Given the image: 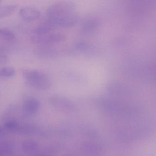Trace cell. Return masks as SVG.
Segmentation results:
<instances>
[{"label": "cell", "mask_w": 156, "mask_h": 156, "mask_svg": "<svg viewBox=\"0 0 156 156\" xmlns=\"http://www.w3.org/2000/svg\"><path fill=\"white\" fill-rule=\"evenodd\" d=\"M47 20L56 28H69L76 24L78 16L74 6L66 2H58L51 5L46 12Z\"/></svg>", "instance_id": "obj_1"}, {"label": "cell", "mask_w": 156, "mask_h": 156, "mask_svg": "<svg viewBox=\"0 0 156 156\" xmlns=\"http://www.w3.org/2000/svg\"><path fill=\"white\" fill-rule=\"evenodd\" d=\"M23 76L26 83L35 89L47 90L51 86V81L50 77L45 73L39 70H24Z\"/></svg>", "instance_id": "obj_2"}, {"label": "cell", "mask_w": 156, "mask_h": 156, "mask_svg": "<svg viewBox=\"0 0 156 156\" xmlns=\"http://www.w3.org/2000/svg\"><path fill=\"white\" fill-rule=\"evenodd\" d=\"M65 40V36L60 33L52 31L41 34H34L32 36V41L39 44H48L59 43Z\"/></svg>", "instance_id": "obj_3"}, {"label": "cell", "mask_w": 156, "mask_h": 156, "mask_svg": "<svg viewBox=\"0 0 156 156\" xmlns=\"http://www.w3.org/2000/svg\"><path fill=\"white\" fill-rule=\"evenodd\" d=\"M40 101L37 98L30 97L25 99L23 106V114L26 117H31L36 115L40 109Z\"/></svg>", "instance_id": "obj_4"}, {"label": "cell", "mask_w": 156, "mask_h": 156, "mask_svg": "<svg viewBox=\"0 0 156 156\" xmlns=\"http://www.w3.org/2000/svg\"><path fill=\"white\" fill-rule=\"evenodd\" d=\"M21 18L26 22H32L37 20L41 16L37 9L32 7H25L21 9L20 12Z\"/></svg>", "instance_id": "obj_5"}, {"label": "cell", "mask_w": 156, "mask_h": 156, "mask_svg": "<svg viewBox=\"0 0 156 156\" xmlns=\"http://www.w3.org/2000/svg\"><path fill=\"white\" fill-rule=\"evenodd\" d=\"M22 148L25 153L33 154L38 151L39 146L37 142L33 140H26L22 143Z\"/></svg>", "instance_id": "obj_6"}, {"label": "cell", "mask_w": 156, "mask_h": 156, "mask_svg": "<svg viewBox=\"0 0 156 156\" xmlns=\"http://www.w3.org/2000/svg\"><path fill=\"white\" fill-rule=\"evenodd\" d=\"M98 26V22L95 20H87L83 24L82 31L86 34H90L97 30Z\"/></svg>", "instance_id": "obj_7"}, {"label": "cell", "mask_w": 156, "mask_h": 156, "mask_svg": "<svg viewBox=\"0 0 156 156\" xmlns=\"http://www.w3.org/2000/svg\"><path fill=\"white\" fill-rule=\"evenodd\" d=\"M17 6L13 4L0 5V19H3L10 15L15 12Z\"/></svg>", "instance_id": "obj_8"}, {"label": "cell", "mask_w": 156, "mask_h": 156, "mask_svg": "<svg viewBox=\"0 0 156 156\" xmlns=\"http://www.w3.org/2000/svg\"><path fill=\"white\" fill-rule=\"evenodd\" d=\"M15 40V35L12 31L8 29L0 28V40L11 43Z\"/></svg>", "instance_id": "obj_9"}, {"label": "cell", "mask_w": 156, "mask_h": 156, "mask_svg": "<svg viewBox=\"0 0 156 156\" xmlns=\"http://www.w3.org/2000/svg\"><path fill=\"white\" fill-rule=\"evenodd\" d=\"M39 131L38 128L30 124L20 125L18 132L25 135H33Z\"/></svg>", "instance_id": "obj_10"}, {"label": "cell", "mask_w": 156, "mask_h": 156, "mask_svg": "<svg viewBox=\"0 0 156 156\" xmlns=\"http://www.w3.org/2000/svg\"><path fill=\"white\" fill-rule=\"evenodd\" d=\"M13 147L8 142L0 143V156H11L13 152Z\"/></svg>", "instance_id": "obj_11"}, {"label": "cell", "mask_w": 156, "mask_h": 156, "mask_svg": "<svg viewBox=\"0 0 156 156\" xmlns=\"http://www.w3.org/2000/svg\"><path fill=\"white\" fill-rule=\"evenodd\" d=\"M20 124L16 120H10L6 122L3 125L4 128L7 131L12 132H18Z\"/></svg>", "instance_id": "obj_12"}, {"label": "cell", "mask_w": 156, "mask_h": 156, "mask_svg": "<svg viewBox=\"0 0 156 156\" xmlns=\"http://www.w3.org/2000/svg\"><path fill=\"white\" fill-rule=\"evenodd\" d=\"M16 73V71L14 68L11 67H2L0 68V77H12Z\"/></svg>", "instance_id": "obj_13"}, {"label": "cell", "mask_w": 156, "mask_h": 156, "mask_svg": "<svg viewBox=\"0 0 156 156\" xmlns=\"http://www.w3.org/2000/svg\"><path fill=\"white\" fill-rule=\"evenodd\" d=\"M8 61V58L7 56L3 55H0V66L3 65L7 63Z\"/></svg>", "instance_id": "obj_14"}, {"label": "cell", "mask_w": 156, "mask_h": 156, "mask_svg": "<svg viewBox=\"0 0 156 156\" xmlns=\"http://www.w3.org/2000/svg\"><path fill=\"white\" fill-rule=\"evenodd\" d=\"M6 132H7V131L3 127V126H0V138L4 136V135L6 134Z\"/></svg>", "instance_id": "obj_15"}, {"label": "cell", "mask_w": 156, "mask_h": 156, "mask_svg": "<svg viewBox=\"0 0 156 156\" xmlns=\"http://www.w3.org/2000/svg\"><path fill=\"white\" fill-rule=\"evenodd\" d=\"M35 156H51L48 155H38Z\"/></svg>", "instance_id": "obj_16"}, {"label": "cell", "mask_w": 156, "mask_h": 156, "mask_svg": "<svg viewBox=\"0 0 156 156\" xmlns=\"http://www.w3.org/2000/svg\"><path fill=\"white\" fill-rule=\"evenodd\" d=\"M1 2H0V5H1Z\"/></svg>", "instance_id": "obj_17"}]
</instances>
